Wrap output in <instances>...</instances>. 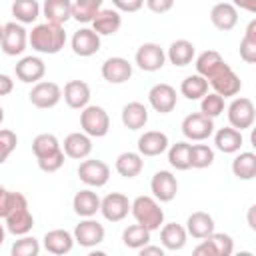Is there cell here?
Segmentation results:
<instances>
[{
	"label": "cell",
	"mask_w": 256,
	"mask_h": 256,
	"mask_svg": "<svg viewBox=\"0 0 256 256\" xmlns=\"http://www.w3.org/2000/svg\"><path fill=\"white\" fill-rule=\"evenodd\" d=\"M150 236H152V232L146 230L144 226H140V224L136 222V224H130V226L124 228V232H122V242H124L126 248L140 250L142 246H146V244L150 242Z\"/></svg>",
	"instance_id": "38"
},
{
	"label": "cell",
	"mask_w": 256,
	"mask_h": 256,
	"mask_svg": "<svg viewBox=\"0 0 256 256\" xmlns=\"http://www.w3.org/2000/svg\"><path fill=\"white\" fill-rule=\"evenodd\" d=\"M4 238H6V228L0 224V246L4 244Z\"/></svg>",
	"instance_id": "55"
},
{
	"label": "cell",
	"mask_w": 256,
	"mask_h": 256,
	"mask_svg": "<svg viewBox=\"0 0 256 256\" xmlns=\"http://www.w3.org/2000/svg\"><path fill=\"white\" fill-rule=\"evenodd\" d=\"M208 86L212 88V92L220 94L222 98H232L240 92L242 88V80L240 76L230 68V64H224L212 78H208Z\"/></svg>",
	"instance_id": "10"
},
{
	"label": "cell",
	"mask_w": 256,
	"mask_h": 256,
	"mask_svg": "<svg viewBox=\"0 0 256 256\" xmlns=\"http://www.w3.org/2000/svg\"><path fill=\"white\" fill-rule=\"evenodd\" d=\"M62 150L72 160H84L92 152V138L84 132H70L62 142Z\"/></svg>",
	"instance_id": "25"
},
{
	"label": "cell",
	"mask_w": 256,
	"mask_h": 256,
	"mask_svg": "<svg viewBox=\"0 0 256 256\" xmlns=\"http://www.w3.org/2000/svg\"><path fill=\"white\" fill-rule=\"evenodd\" d=\"M214 164V150L208 144H190V168L202 170Z\"/></svg>",
	"instance_id": "43"
},
{
	"label": "cell",
	"mask_w": 256,
	"mask_h": 256,
	"mask_svg": "<svg viewBox=\"0 0 256 256\" xmlns=\"http://www.w3.org/2000/svg\"><path fill=\"white\" fill-rule=\"evenodd\" d=\"M60 148H62L60 140L54 134H50V132H42V134H38L32 140V152H34L36 160L38 158H44V156H50V154L58 152Z\"/></svg>",
	"instance_id": "42"
},
{
	"label": "cell",
	"mask_w": 256,
	"mask_h": 256,
	"mask_svg": "<svg viewBox=\"0 0 256 256\" xmlns=\"http://www.w3.org/2000/svg\"><path fill=\"white\" fill-rule=\"evenodd\" d=\"M186 240H188V232L182 224L168 222L160 226V244L164 250H170V252L182 250L186 246Z\"/></svg>",
	"instance_id": "27"
},
{
	"label": "cell",
	"mask_w": 256,
	"mask_h": 256,
	"mask_svg": "<svg viewBox=\"0 0 256 256\" xmlns=\"http://www.w3.org/2000/svg\"><path fill=\"white\" fill-rule=\"evenodd\" d=\"M28 44L38 54H58L66 44V32L62 24L54 22H42L28 32Z\"/></svg>",
	"instance_id": "1"
},
{
	"label": "cell",
	"mask_w": 256,
	"mask_h": 256,
	"mask_svg": "<svg viewBox=\"0 0 256 256\" xmlns=\"http://www.w3.org/2000/svg\"><path fill=\"white\" fill-rule=\"evenodd\" d=\"M42 246L46 248V252L62 256V254H68L74 248V236H72V232H68L64 228H54V230H48L44 234Z\"/></svg>",
	"instance_id": "23"
},
{
	"label": "cell",
	"mask_w": 256,
	"mask_h": 256,
	"mask_svg": "<svg viewBox=\"0 0 256 256\" xmlns=\"http://www.w3.org/2000/svg\"><path fill=\"white\" fill-rule=\"evenodd\" d=\"M226 114H228V122L232 128L236 130H248L252 128L254 120H256V108H254V102L246 96H240V98H234L228 108H226Z\"/></svg>",
	"instance_id": "4"
},
{
	"label": "cell",
	"mask_w": 256,
	"mask_h": 256,
	"mask_svg": "<svg viewBox=\"0 0 256 256\" xmlns=\"http://www.w3.org/2000/svg\"><path fill=\"white\" fill-rule=\"evenodd\" d=\"M184 228H186L188 236H192V238H196V240H204L206 236H210V234L214 232L216 224H214V218H212L208 212L198 210V212H192V214L188 216Z\"/></svg>",
	"instance_id": "29"
},
{
	"label": "cell",
	"mask_w": 256,
	"mask_h": 256,
	"mask_svg": "<svg viewBox=\"0 0 256 256\" xmlns=\"http://www.w3.org/2000/svg\"><path fill=\"white\" fill-rule=\"evenodd\" d=\"M10 10L14 20L20 24H34L42 14V6L38 4V0H14Z\"/></svg>",
	"instance_id": "36"
},
{
	"label": "cell",
	"mask_w": 256,
	"mask_h": 256,
	"mask_svg": "<svg viewBox=\"0 0 256 256\" xmlns=\"http://www.w3.org/2000/svg\"><path fill=\"white\" fill-rule=\"evenodd\" d=\"M114 168L122 178H136L144 170V160L138 152H122L118 154Z\"/></svg>",
	"instance_id": "34"
},
{
	"label": "cell",
	"mask_w": 256,
	"mask_h": 256,
	"mask_svg": "<svg viewBox=\"0 0 256 256\" xmlns=\"http://www.w3.org/2000/svg\"><path fill=\"white\" fill-rule=\"evenodd\" d=\"M254 212H256V206H250V208H248V226H250V230H256V222H254Z\"/></svg>",
	"instance_id": "54"
},
{
	"label": "cell",
	"mask_w": 256,
	"mask_h": 256,
	"mask_svg": "<svg viewBox=\"0 0 256 256\" xmlns=\"http://www.w3.org/2000/svg\"><path fill=\"white\" fill-rule=\"evenodd\" d=\"M134 62L144 72H158L166 64V52L156 42H144L138 46L134 54Z\"/></svg>",
	"instance_id": "9"
},
{
	"label": "cell",
	"mask_w": 256,
	"mask_h": 256,
	"mask_svg": "<svg viewBox=\"0 0 256 256\" xmlns=\"http://www.w3.org/2000/svg\"><path fill=\"white\" fill-rule=\"evenodd\" d=\"M120 118H122V124L128 130H142L148 124V108L142 102H136V100L128 102V104H124Z\"/></svg>",
	"instance_id": "31"
},
{
	"label": "cell",
	"mask_w": 256,
	"mask_h": 256,
	"mask_svg": "<svg viewBox=\"0 0 256 256\" xmlns=\"http://www.w3.org/2000/svg\"><path fill=\"white\" fill-rule=\"evenodd\" d=\"M182 134L190 142H204L214 134V120L202 112H192L182 120Z\"/></svg>",
	"instance_id": "5"
},
{
	"label": "cell",
	"mask_w": 256,
	"mask_h": 256,
	"mask_svg": "<svg viewBox=\"0 0 256 256\" xmlns=\"http://www.w3.org/2000/svg\"><path fill=\"white\" fill-rule=\"evenodd\" d=\"M200 112L208 118H218L222 112H224V98L216 92H206L202 98H200Z\"/></svg>",
	"instance_id": "44"
},
{
	"label": "cell",
	"mask_w": 256,
	"mask_h": 256,
	"mask_svg": "<svg viewBox=\"0 0 256 256\" xmlns=\"http://www.w3.org/2000/svg\"><path fill=\"white\" fill-rule=\"evenodd\" d=\"M240 58L246 64L256 62V20H250L240 40Z\"/></svg>",
	"instance_id": "41"
},
{
	"label": "cell",
	"mask_w": 256,
	"mask_h": 256,
	"mask_svg": "<svg viewBox=\"0 0 256 256\" xmlns=\"http://www.w3.org/2000/svg\"><path fill=\"white\" fill-rule=\"evenodd\" d=\"M92 30L98 36H112L120 30L122 26V16L116 8H100L96 16L92 18Z\"/></svg>",
	"instance_id": "21"
},
{
	"label": "cell",
	"mask_w": 256,
	"mask_h": 256,
	"mask_svg": "<svg viewBox=\"0 0 256 256\" xmlns=\"http://www.w3.org/2000/svg\"><path fill=\"white\" fill-rule=\"evenodd\" d=\"M104 0H74L72 2V18L76 22L88 24L96 16V12L102 8Z\"/></svg>",
	"instance_id": "40"
},
{
	"label": "cell",
	"mask_w": 256,
	"mask_h": 256,
	"mask_svg": "<svg viewBox=\"0 0 256 256\" xmlns=\"http://www.w3.org/2000/svg\"><path fill=\"white\" fill-rule=\"evenodd\" d=\"M148 102L158 114H170L178 104L176 88L166 82H158L148 90Z\"/></svg>",
	"instance_id": "14"
},
{
	"label": "cell",
	"mask_w": 256,
	"mask_h": 256,
	"mask_svg": "<svg viewBox=\"0 0 256 256\" xmlns=\"http://www.w3.org/2000/svg\"><path fill=\"white\" fill-rule=\"evenodd\" d=\"M112 6L118 10V12H138L142 6H144V0H112Z\"/></svg>",
	"instance_id": "50"
},
{
	"label": "cell",
	"mask_w": 256,
	"mask_h": 256,
	"mask_svg": "<svg viewBox=\"0 0 256 256\" xmlns=\"http://www.w3.org/2000/svg\"><path fill=\"white\" fill-rule=\"evenodd\" d=\"M242 144H244L242 132L232 126H224L214 132V146L224 154H236L242 148Z\"/></svg>",
	"instance_id": "28"
},
{
	"label": "cell",
	"mask_w": 256,
	"mask_h": 256,
	"mask_svg": "<svg viewBox=\"0 0 256 256\" xmlns=\"http://www.w3.org/2000/svg\"><path fill=\"white\" fill-rule=\"evenodd\" d=\"M4 222H6V232L14 236L30 234V230L34 228V216L28 210V200H22L18 206H14L12 212L4 218Z\"/></svg>",
	"instance_id": "16"
},
{
	"label": "cell",
	"mask_w": 256,
	"mask_h": 256,
	"mask_svg": "<svg viewBox=\"0 0 256 256\" xmlns=\"http://www.w3.org/2000/svg\"><path fill=\"white\" fill-rule=\"evenodd\" d=\"M194 58H196V60H194L196 74L204 76L206 80L212 78V76L226 64V60L222 58V54L216 52V50H204L202 54H198V56H194Z\"/></svg>",
	"instance_id": "33"
},
{
	"label": "cell",
	"mask_w": 256,
	"mask_h": 256,
	"mask_svg": "<svg viewBox=\"0 0 256 256\" xmlns=\"http://www.w3.org/2000/svg\"><path fill=\"white\" fill-rule=\"evenodd\" d=\"M170 142H168V136L160 130H148L144 134H140L138 138V154L140 156H148V158H154V156H160L168 150Z\"/></svg>",
	"instance_id": "20"
},
{
	"label": "cell",
	"mask_w": 256,
	"mask_h": 256,
	"mask_svg": "<svg viewBox=\"0 0 256 256\" xmlns=\"http://www.w3.org/2000/svg\"><path fill=\"white\" fill-rule=\"evenodd\" d=\"M100 214L108 222H122L130 214V200L122 192H110L100 198Z\"/></svg>",
	"instance_id": "13"
},
{
	"label": "cell",
	"mask_w": 256,
	"mask_h": 256,
	"mask_svg": "<svg viewBox=\"0 0 256 256\" xmlns=\"http://www.w3.org/2000/svg\"><path fill=\"white\" fill-rule=\"evenodd\" d=\"M28 46V30L20 22L4 24V34L0 40V48L6 56H20Z\"/></svg>",
	"instance_id": "7"
},
{
	"label": "cell",
	"mask_w": 256,
	"mask_h": 256,
	"mask_svg": "<svg viewBox=\"0 0 256 256\" xmlns=\"http://www.w3.org/2000/svg\"><path fill=\"white\" fill-rule=\"evenodd\" d=\"M90 86L84 80H68L62 90V98L72 110H82L90 104Z\"/></svg>",
	"instance_id": "22"
},
{
	"label": "cell",
	"mask_w": 256,
	"mask_h": 256,
	"mask_svg": "<svg viewBox=\"0 0 256 256\" xmlns=\"http://www.w3.org/2000/svg\"><path fill=\"white\" fill-rule=\"evenodd\" d=\"M144 4L154 14H166L174 8V0H144Z\"/></svg>",
	"instance_id": "49"
},
{
	"label": "cell",
	"mask_w": 256,
	"mask_h": 256,
	"mask_svg": "<svg viewBox=\"0 0 256 256\" xmlns=\"http://www.w3.org/2000/svg\"><path fill=\"white\" fill-rule=\"evenodd\" d=\"M78 178L88 188H102L110 180V166L104 160L84 158L78 166Z\"/></svg>",
	"instance_id": "6"
},
{
	"label": "cell",
	"mask_w": 256,
	"mask_h": 256,
	"mask_svg": "<svg viewBox=\"0 0 256 256\" xmlns=\"http://www.w3.org/2000/svg\"><path fill=\"white\" fill-rule=\"evenodd\" d=\"M210 22L220 32H230L238 24V8L232 2H218L210 10Z\"/></svg>",
	"instance_id": "24"
},
{
	"label": "cell",
	"mask_w": 256,
	"mask_h": 256,
	"mask_svg": "<svg viewBox=\"0 0 256 256\" xmlns=\"http://www.w3.org/2000/svg\"><path fill=\"white\" fill-rule=\"evenodd\" d=\"M194 56H196V46L190 40H186V38L174 40L168 46V52H166V60H170V64H174L178 68L192 64Z\"/></svg>",
	"instance_id": "30"
},
{
	"label": "cell",
	"mask_w": 256,
	"mask_h": 256,
	"mask_svg": "<svg viewBox=\"0 0 256 256\" xmlns=\"http://www.w3.org/2000/svg\"><path fill=\"white\" fill-rule=\"evenodd\" d=\"M232 174L238 180H254L256 176V154L250 150L244 152H236L234 160H232Z\"/></svg>",
	"instance_id": "35"
},
{
	"label": "cell",
	"mask_w": 256,
	"mask_h": 256,
	"mask_svg": "<svg viewBox=\"0 0 256 256\" xmlns=\"http://www.w3.org/2000/svg\"><path fill=\"white\" fill-rule=\"evenodd\" d=\"M168 162L172 168L184 172V170H190V142L182 140V142H176L172 146H168Z\"/></svg>",
	"instance_id": "39"
},
{
	"label": "cell",
	"mask_w": 256,
	"mask_h": 256,
	"mask_svg": "<svg viewBox=\"0 0 256 256\" xmlns=\"http://www.w3.org/2000/svg\"><path fill=\"white\" fill-rule=\"evenodd\" d=\"M100 74L108 84H124L132 78V64L122 56H110L102 62Z\"/></svg>",
	"instance_id": "17"
},
{
	"label": "cell",
	"mask_w": 256,
	"mask_h": 256,
	"mask_svg": "<svg viewBox=\"0 0 256 256\" xmlns=\"http://www.w3.org/2000/svg\"><path fill=\"white\" fill-rule=\"evenodd\" d=\"M16 144H18V136L8 128H0V164H4L8 156L16 150Z\"/></svg>",
	"instance_id": "47"
},
{
	"label": "cell",
	"mask_w": 256,
	"mask_h": 256,
	"mask_svg": "<svg viewBox=\"0 0 256 256\" xmlns=\"http://www.w3.org/2000/svg\"><path fill=\"white\" fill-rule=\"evenodd\" d=\"M150 192L158 202H172L178 194V180L170 170L154 172L150 180Z\"/></svg>",
	"instance_id": "15"
},
{
	"label": "cell",
	"mask_w": 256,
	"mask_h": 256,
	"mask_svg": "<svg viewBox=\"0 0 256 256\" xmlns=\"http://www.w3.org/2000/svg\"><path fill=\"white\" fill-rule=\"evenodd\" d=\"M138 252H140V256H164V248L162 246H152L150 242L146 246H142Z\"/></svg>",
	"instance_id": "52"
},
{
	"label": "cell",
	"mask_w": 256,
	"mask_h": 256,
	"mask_svg": "<svg viewBox=\"0 0 256 256\" xmlns=\"http://www.w3.org/2000/svg\"><path fill=\"white\" fill-rule=\"evenodd\" d=\"M0 186H2V184H0Z\"/></svg>",
	"instance_id": "58"
},
{
	"label": "cell",
	"mask_w": 256,
	"mask_h": 256,
	"mask_svg": "<svg viewBox=\"0 0 256 256\" xmlns=\"http://www.w3.org/2000/svg\"><path fill=\"white\" fill-rule=\"evenodd\" d=\"M14 74L20 82L24 84H36L44 78L46 74V64L40 56H24L16 62L14 66Z\"/></svg>",
	"instance_id": "18"
},
{
	"label": "cell",
	"mask_w": 256,
	"mask_h": 256,
	"mask_svg": "<svg viewBox=\"0 0 256 256\" xmlns=\"http://www.w3.org/2000/svg\"><path fill=\"white\" fill-rule=\"evenodd\" d=\"M64 158H66V154H64V150L60 148L58 152H54V154H50V156H44V158H38L36 162H38V168L42 170V172H58L62 166H64Z\"/></svg>",
	"instance_id": "48"
},
{
	"label": "cell",
	"mask_w": 256,
	"mask_h": 256,
	"mask_svg": "<svg viewBox=\"0 0 256 256\" xmlns=\"http://www.w3.org/2000/svg\"><path fill=\"white\" fill-rule=\"evenodd\" d=\"M80 128L90 138H102L110 130V116L98 104H88L80 110Z\"/></svg>",
	"instance_id": "3"
},
{
	"label": "cell",
	"mask_w": 256,
	"mask_h": 256,
	"mask_svg": "<svg viewBox=\"0 0 256 256\" xmlns=\"http://www.w3.org/2000/svg\"><path fill=\"white\" fill-rule=\"evenodd\" d=\"M2 34H4V24H0V40H2Z\"/></svg>",
	"instance_id": "57"
},
{
	"label": "cell",
	"mask_w": 256,
	"mask_h": 256,
	"mask_svg": "<svg viewBox=\"0 0 256 256\" xmlns=\"http://www.w3.org/2000/svg\"><path fill=\"white\" fill-rule=\"evenodd\" d=\"M22 200H26L24 194L20 192H10L4 186H0V218H6L14 206H18Z\"/></svg>",
	"instance_id": "46"
},
{
	"label": "cell",
	"mask_w": 256,
	"mask_h": 256,
	"mask_svg": "<svg viewBox=\"0 0 256 256\" xmlns=\"http://www.w3.org/2000/svg\"><path fill=\"white\" fill-rule=\"evenodd\" d=\"M28 100H30V104L34 108H40V110L54 108L62 100V88L56 82L40 80V82H36L32 86V90L28 94Z\"/></svg>",
	"instance_id": "8"
},
{
	"label": "cell",
	"mask_w": 256,
	"mask_h": 256,
	"mask_svg": "<svg viewBox=\"0 0 256 256\" xmlns=\"http://www.w3.org/2000/svg\"><path fill=\"white\" fill-rule=\"evenodd\" d=\"M42 16L46 22L66 24L72 18V0H44Z\"/></svg>",
	"instance_id": "32"
},
{
	"label": "cell",
	"mask_w": 256,
	"mask_h": 256,
	"mask_svg": "<svg viewBox=\"0 0 256 256\" xmlns=\"http://www.w3.org/2000/svg\"><path fill=\"white\" fill-rule=\"evenodd\" d=\"M232 4H234L236 8H240V10L250 12V14L256 12V0H232Z\"/></svg>",
	"instance_id": "53"
},
{
	"label": "cell",
	"mask_w": 256,
	"mask_h": 256,
	"mask_svg": "<svg viewBox=\"0 0 256 256\" xmlns=\"http://www.w3.org/2000/svg\"><path fill=\"white\" fill-rule=\"evenodd\" d=\"M130 214L140 226L150 232L160 230V226L164 224V210L154 196H136L130 202Z\"/></svg>",
	"instance_id": "2"
},
{
	"label": "cell",
	"mask_w": 256,
	"mask_h": 256,
	"mask_svg": "<svg viewBox=\"0 0 256 256\" xmlns=\"http://www.w3.org/2000/svg\"><path fill=\"white\" fill-rule=\"evenodd\" d=\"M72 210L80 218H92L100 212V196L92 188L78 190L72 198Z\"/></svg>",
	"instance_id": "26"
},
{
	"label": "cell",
	"mask_w": 256,
	"mask_h": 256,
	"mask_svg": "<svg viewBox=\"0 0 256 256\" xmlns=\"http://www.w3.org/2000/svg\"><path fill=\"white\" fill-rule=\"evenodd\" d=\"M14 90V80L8 74H0V96H8Z\"/></svg>",
	"instance_id": "51"
},
{
	"label": "cell",
	"mask_w": 256,
	"mask_h": 256,
	"mask_svg": "<svg viewBox=\"0 0 256 256\" xmlns=\"http://www.w3.org/2000/svg\"><path fill=\"white\" fill-rule=\"evenodd\" d=\"M70 46H72V52L80 58H90L94 56L98 50H100V36L92 30V28H80L72 34V40H70Z\"/></svg>",
	"instance_id": "19"
},
{
	"label": "cell",
	"mask_w": 256,
	"mask_h": 256,
	"mask_svg": "<svg viewBox=\"0 0 256 256\" xmlns=\"http://www.w3.org/2000/svg\"><path fill=\"white\" fill-rule=\"evenodd\" d=\"M2 122H4V108L0 106V126H2Z\"/></svg>",
	"instance_id": "56"
},
{
	"label": "cell",
	"mask_w": 256,
	"mask_h": 256,
	"mask_svg": "<svg viewBox=\"0 0 256 256\" xmlns=\"http://www.w3.org/2000/svg\"><path fill=\"white\" fill-rule=\"evenodd\" d=\"M12 256H38L40 254V242L34 236H20L18 240H14L12 248H10Z\"/></svg>",
	"instance_id": "45"
},
{
	"label": "cell",
	"mask_w": 256,
	"mask_h": 256,
	"mask_svg": "<svg viewBox=\"0 0 256 256\" xmlns=\"http://www.w3.org/2000/svg\"><path fill=\"white\" fill-rule=\"evenodd\" d=\"M72 236H74V242L80 244L82 248H94V246H98V244L104 242L106 230H104V226H102L98 220H94V216H92V218H82V220L76 224Z\"/></svg>",
	"instance_id": "11"
},
{
	"label": "cell",
	"mask_w": 256,
	"mask_h": 256,
	"mask_svg": "<svg viewBox=\"0 0 256 256\" xmlns=\"http://www.w3.org/2000/svg\"><path fill=\"white\" fill-rule=\"evenodd\" d=\"M234 252V240L230 234L212 232L194 248V256H230Z\"/></svg>",
	"instance_id": "12"
},
{
	"label": "cell",
	"mask_w": 256,
	"mask_h": 256,
	"mask_svg": "<svg viewBox=\"0 0 256 256\" xmlns=\"http://www.w3.org/2000/svg\"><path fill=\"white\" fill-rule=\"evenodd\" d=\"M208 92V80L200 74H190L180 82V94L186 100H200Z\"/></svg>",
	"instance_id": "37"
}]
</instances>
